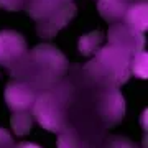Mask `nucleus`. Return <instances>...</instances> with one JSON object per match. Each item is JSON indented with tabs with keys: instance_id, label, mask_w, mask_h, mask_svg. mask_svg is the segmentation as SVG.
Listing matches in <instances>:
<instances>
[{
	"instance_id": "obj_2",
	"label": "nucleus",
	"mask_w": 148,
	"mask_h": 148,
	"mask_svg": "<svg viewBox=\"0 0 148 148\" xmlns=\"http://www.w3.org/2000/svg\"><path fill=\"white\" fill-rule=\"evenodd\" d=\"M132 54L119 46H102L95 51V58L86 66V71L92 79L102 81L110 89L127 82L130 77Z\"/></svg>"
},
{
	"instance_id": "obj_5",
	"label": "nucleus",
	"mask_w": 148,
	"mask_h": 148,
	"mask_svg": "<svg viewBox=\"0 0 148 148\" xmlns=\"http://www.w3.org/2000/svg\"><path fill=\"white\" fill-rule=\"evenodd\" d=\"M27 51V41L20 33L5 30L0 33V64L10 69L16 64Z\"/></svg>"
},
{
	"instance_id": "obj_4",
	"label": "nucleus",
	"mask_w": 148,
	"mask_h": 148,
	"mask_svg": "<svg viewBox=\"0 0 148 148\" xmlns=\"http://www.w3.org/2000/svg\"><path fill=\"white\" fill-rule=\"evenodd\" d=\"M33 114L43 128L49 132H61L66 123L63 97L56 92H45L38 95L33 104Z\"/></svg>"
},
{
	"instance_id": "obj_15",
	"label": "nucleus",
	"mask_w": 148,
	"mask_h": 148,
	"mask_svg": "<svg viewBox=\"0 0 148 148\" xmlns=\"http://www.w3.org/2000/svg\"><path fill=\"white\" fill-rule=\"evenodd\" d=\"M27 3V0H0V8L5 10H20Z\"/></svg>"
},
{
	"instance_id": "obj_14",
	"label": "nucleus",
	"mask_w": 148,
	"mask_h": 148,
	"mask_svg": "<svg viewBox=\"0 0 148 148\" xmlns=\"http://www.w3.org/2000/svg\"><path fill=\"white\" fill-rule=\"evenodd\" d=\"M59 148H81V145L77 143V138L73 132H61L58 140Z\"/></svg>"
},
{
	"instance_id": "obj_11",
	"label": "nucleus",
	"mask_w": 148,
	"mask_h": 148,
	"mask_svg": "<svg viewBox=\"0 0 148 148\" xmlns=\"http://www.w3.org/2000/svg\"><path fill=\"white\" fill-rule=\"evenodd\" d=\"M102 33L101 32H92V33H87L79 40V51L84 56H90L92 53H95L99 48H101V43H102Z\"/></svg>"
},
{
	"instance_id": "obj_13",
	"label": "nucleus",
	"mask_w": 148,
	"mask_h": 148,
	"mask_svg": "<svg viewBox=\"0 0 148 148\" xmlns=\"http://www.w3.org/2000/svg\"><path fill=\"white\" fill-rule=\"evenodd\" d=\"M130 73H133L140 79H147L148 77V54L145 51H140L135 56H132Z\"/></svg>"
},
{
	"instance_id": "obj_1",
	"label": "nucleus",
	"mask_w": 148,
	"mask_h": 148,
	"mask_svg": "<svg viewBox=\"0 0 148 148\" xmlns=\"http://www.w3.org/2000/svg\"><path fill=\"white\" fill-rule=\"evenodd\" d=\"M68 69V61L58 48L51 45H40L25 54L16 64L10 68L12 74L21 82H27L33 89H46L58 82Z\"/></svg>"
},
{
	"instance_id": "obj_8",
	"label": "nucleus",
	"mask_w": 148,
	"mask_h": 148,
	"mask_svg": "<svg viewBox=\"0 0 148 148\" xmlns=\"http://www.w3.org/2000/svg\"><path fill=\"white\" fill-rule=\"evenodd\" d=\"M125 112L123 97L117 89H110L102 99V117L107 120L109 125H115L122 120Z\"/></svg>"
},
{
	"instance_id": "obj_9",
	"label": "nucleus",
	"mask_w": 148,
	"mask_h": 148,
	"mask_svg": "<svg viewBox=\"0 0 148 148\" xmlns=\"http://www.w3.org/2000/svg\"><path fill=\"white\" fill-rule=\"evenodd\" d=\"M123 25L137 33H145L148 28V5L147 0L135 2L123 16Z\"/></svg>"
},
{
	"instance_id": "obj_12",
	"label": "nucleus",
	"mask_w": 148,
	"mask_h": 148,
	"mask_svg": "<svg viewBox=\"0 0 148 148\" xmlns=\"http://www.w3.org/2000/svg\"><path fill=\"white\" fill-rule=\"evenodd\" d=\"M12 127H13V132L20 137H25L30 128H32V117L27 110L21 112H15L12 115Z\"/></svg>"
},
{
	"instance_id": "obj_7",
	"label": "nucleus",
	"mask_w": 148,
	"mask_h": 148,
	"mask_svg": "<svg viewBox=\"0 0 148 148\" xmlns=\"http://www.w3.org/2000/svg\"><path fill=\"white\" fill-rule=\"evenodd\" d=\"M36 101V90L27 82H10L5 89V102L13 112L27 110Z\"/></svg>"
},
{
	"instance_id": "obj_6",
	"label": "nucleus",
	"mask_w": 148,
	"mask_h": 148,
	"mask_svg": "<svg viewBox=\"0 0 148 148\" xmlns=\"http://www.w3.org/2000/svg\"><path fill=\"white\" fill-rule=\"evenodd\" d=\"M109 45L123 48L130 54H137L143 51L145 38H143V33L133 32L132 28H128L123 23H115L109 30Z\"/></svg>"
},
{
	"instance_id": "obj_3",
	"label": "nucleus",
	"mask_w": 148,
	"mask_h": 148,
	"mask_svg": "<svg viewBox=\"0 0 148 148\" xmlns=\"http://www.w3.org/2000/svg\"><path fill=\"white\" fill-rule=\"evenodd\" d=\"M25 8L38 23V35L43 38L54 36L76 13L73 0H27Z\"/></svg>"
},
{
	"instance_id": "obj_10",
	"label": "nucleus",
	"mask_w": 148,
	"mask_h": 148,
	"mask_svg": "<svg viewBox=\"0 0 148 148\" xmlns=\"http://www.w3.org/2000/svg\"><path fill=\"white\" fill-rule=\"evenodd\" d=\"M133 5V0H99L97 10L109 23L123 20L127 10Z\"/></svg>"
},
{
	"instance_id": "obj_16",
	"label": "nucleus",
	"mask_w": 148,
	"mask_h": 148,
	"mask_svg": "<svg viewBox=\"0 0 148 148\" xmlns=\"http://www.w3.org/2000/svg\"><path fill=\"white\" fill-rule=\"evenodd\" d=\"M18 148H40V147L35 145V143H23V145H20Z\"/></svg>"
}]
</instances>
